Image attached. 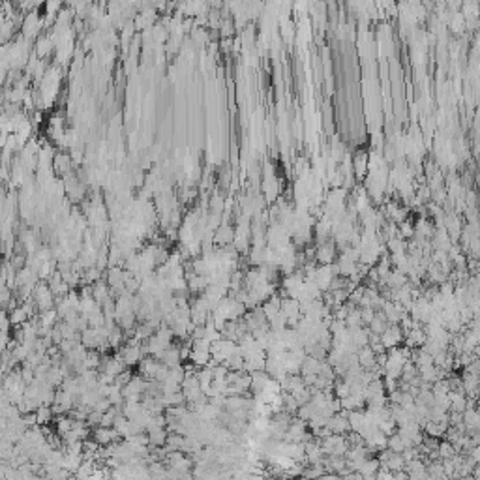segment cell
Listing matches in <instances>:
<instances>
[{
  "mask_svg": "<svg viewBox=\"0 0 480 480\" xmlns=\"http://www.w3.org/2000/svg\"><path fill=\"white\" fill-rule=\"evenodd\" d=\"M327 430L332 433V435H345L347 431H351L349 428V420H347V411H340L336 415H332L327 422Z\"/></svg>",
  "mask_w": 480,
  "mask_h": 480,
  "instance_id": "5",
  "label": "cell"
},
{
  "mask_svg": "<svg viewBox=\"0 0 480 480\" xmlns=\"http://www.w3.org/2000/svg\"><path fill=\"white\" fill-rule=\"evenodd\" d=\"M351 165H353V175L359 177V179H364L366 175H368V154H366V152L355 154V158H351Z\"/></svg>",
  "mask_w": 480,
  "mask_h": 480,
  "instance_id": "7",
  "label": "cell"
},
{
  "mask_svg": "<svg viewBox=\"0 0 480 480\" xmlns=\"http://www.w3.org/2000/svg\"><path fill=\"white\" fill-rule=\"evenodd\" d=\"M281 29H283V36H285L287 40H291V38H293V25H291V21L283 23V25H281Z\"/></svg>",
  "mask_w": 480,
  "mask_h": 480,
  "instance_id": "24",
  "label": "cell"
},
{
  "mask_svg": "<svg viewBox=\"0 0 480 480\" xmlns=\"http://www.w3.org/2000/svg\"><path fill=\"white\" fill-rule=\"evenodd\" d=\"M51 415H53V413H51V409H47V407H45V409H40V413H38V422H40V424L49 422V420H51Z\"/></svg>",
  "mask_w": 480,
  "mask_h": 480,
  "instance_id": "22",
  "label": "cell"
},
{
  "mask_svg": "<svg viewBox=\"0 0 480 480\" xmlns=\"http://www.w3.org/2000/svg\"><path fill=\"white\" fill-rule=\"evenodd\" d=\"M332 390H334V398H338V400H345L347 396H351V385L344 379H338L332 385Z\"/></svg>",
  "mask_w": 480,
  "mask_h": 480,
  "instance_id": "17",
  "label": "cell"
},
{
  "mask_svg": "<svg viewBox=\"0 0 480 480\" xmlns=\"http://www.w3.org/2000/svg\"><path fill=\"white\" fill-rule=\"evenodd\" d=\"M336 257H338V248H336V242H334L332 238H329V240H325V242H321V244H317L313 261H317L319 266L334 263Z\"/></svg>",
  "mask_w": 480,
  "mask_h": 480,
  "instance_id": "2",
  "label": "cell"
},
{
  "mask_svg": "<svg viewBox=\"0 0 480 480\" xmlns=\"http://www.w3.org/2000/svg\"><path fill=\"white\" fill-rule=\"evenodd\" d=\"M319 446L325 456H344L349 450V441H347V435H329L319 441Z\"/></svg>",
  "mask_w": 480,
  "mask_h": 480,
  "instance_id": "1",
  "label": "cell"
},
{
  "mask_svg": "<svg viewBox=\"0 0 480 480\" xmlns=\"http://www.w3.org/2000/svg\"><path fill=\"white\" fill-rule=\"evenodd\" d=\"M422 430L426 431L430 437L437 439V437H443L444 431L448 430V426H446V424H437V422H430V420H428V422L422 426Z\"/></svg>",
  "mask_w": 480,
  "mask_h": 480,
  "instance_id": "16",
  "label": "cell"
},
{
  "mask_svg": "<svg viewBox=\"0 0 480 480\" xmlns=\"http://www.w3.org/2000/svg\"><path fill=\"white\" fill-rule=\"evenodd\" d=\"M141 357H143L141 347H139L135 342H131L129 345H126L124 351H122V362H124V364H137V362L141 360Z\"/></svg>",
  "mask_w": 480,
  "mask_h": 480,
  "instance_id": "9",
  "label": "cell"
},
{
  "mask_svg": "<svg viewBox=\"0 0 480 480\" xmlns=\"http://www.w3.org/2000/svg\"><path fill=\"white\" fill-rule=\"evenodd\" d=\"M250 379H251L250 390L255 396H257V394H261V392L265 390L266 383L270 381V377L266 375V372H253V373H250Z\"/></svg>",
  "mask_w": 480,
  "mask_h": 480,
  "instance_id": "8",
  "label": "cell"
},
{
  "mask_svg": "<svg viewBox=\"0 0 480 480\" xmlns=\"http://www.w3.org/2000/svg\"><path fill=\"white\" fill-rule=\"evenodd\" d=\"M323 474H325V467L323 465H306L304 471H302V476L311 478V480H319Z\"/></svg>",
  "mask_w": 480,
  "mask_h": 480,
  "instance_id": "20",
  "label": "cell"
},
{
  "mask_svg": "<svg viewBox=\"0 0 480 480\" xmlns=\"http://www.w3.org/2000/svg\"><path fill=\"white\" fill-rule=\"evenodd\" d=\"M448 401H450L452 413H463V411L469 407L467 398L463 392H454V390H450V392H448Z\"/></svg>",
  "mask_w": 480,
  "mask_h": 480,
  "instance_id": "10",
  "label": "cell"
},
{
  "mask_svg": "<svg viewBox=\"0 0 480 480\" xmlns=\"http://www.w3.org/2000/svg\"><path fill=\"white\" fill-rule=\"evenodd\" d=\"M370 334H375V336H381L385 330H387V327H388V321H387V317L383 315V311H375V315H373V319L370 321Z\"/></svg>",
  "mask_w": 480,
  "mask_h": 480,
  "instance_id": "12",
  "label": "cell"
},
{
  "mask_svg": "<svg viewBox=\"0 0 480 480\" xmlns=\"http://www.w3.org/2000/svg\"><path fill=\"white\" fill-rule=\"evenodd\" d=\"M233 238H235V227L225 225V223L218 227V231H216V240H218L220 244H223V246L233 244Z\"/></svg>",
  "mask_w": 480,
  "mask_h": 480,
  "instance_id": "14",
  "label": "cell"
},
{
  "mask_svg": "<svg viewBox=\"0 0 480 480\" xmlns=\"http://www.w3.org/2000/svg\"><path fill=\"white\" fill-rule=\"evenodd\" d=\"M296 480H311V478H306V476H298Z\"/></svg>",
  "mask_w": 480,
  "mask_h": 480,
  "instance_id": "26",
  "label": "cell"
},
{
  "mask_svg": "<svg viewBox=\"0 0 480 480\" xmlns=\"http://www.w3.org/2000/svg\"><path fill=\"white\" fill-rule=\"evenodd\" d=\"M437 454H439V459H450L458 454V450H456L448 441H443V443H439L437 446Z\"/></svg>",
  "mask_w": 480,
  "mask_h": 480,
  "instance_id": "18",
  "label": "cell"
},
{
  "mask_svg": "<svg viewBox=\"0 0 480 480\" xmlns=\"http://www.w3.org/2000/svg\"><path fill=\"white\" fill-rule=\"evenodd\" d=\"M274 480H287L285 476H278V478H274Z\"/></svg>",
  "mask_w": 480,
  "mask_h": 480,
  "instance_id": "27",
  "label": "cell"
},
{
  "mask_svg": "<svg viewBox=\"0 0 480 480\" xmlns=\"http://www.w3.org/2000/svg\"><path fill=\"white\" fill-rule=\"evenodd\" d=\"M360 311V319H362V325H370V321L375 315V309L370 308V306H364V308H359Z\"/></svg>",
  "mask_w": 480,
  "mask_h": 480,
  "instance_id": "21",
  "label": "cell"
},
{
  "mask_svg": "<svg viewBox=\"0 0 480 480\" xmlns=\"http://www.w3.org/2000/svg\"><path fill=\"white\" fill-rule=\"evenodd\" d=\"M379 342L385 349H394L400 347V344L403 342V332H401L400 325H388L387 330L379 336Z\"/></svg>",
  "mask_w": 480,
  "mask_h": 480,
  "instance_id": "4",
  "label": "cell"
},
{
  "mask_svg": "<svg viewBox=\"0 0 480 480\" xmlns=\"http://www.w3.org/2000/svg\"><path fill=\"white\" fill-rule=\"evenodd\" d=\"M321 364H323V360H317V359H313V357H306L304 362H302L300 372L298 373H300L302 377H306V375H319Z\"/></svg>",
  "mask_w": 480,
  "mask_h": 480,
  "instance_id": "13",
  "label": "cell"
},
{
  "mask_svg": "<svg viewBox=\"0 0 480 480\" xmlns=\"http://www.w3.org/2000/svg\"><path fill=\"white\" fill-rule=\"evenodd\" d=\"M281 313L285 315L287 319V325L289 327H296V323L302 319V313H300V304H298V300H294V298H287V296H283L281 298Z\"/></svg>",
  "mask_w": 480,
  "mask_h": 480,
  "instance_id": "3",
  "label": "cell"
},
{
  "mask_svg": "<svg viewBox=\"0 0 480 480\" xmlns=\"http://www.w3.org/2000/svg\"><path fill=\"white\" fill-rule=\"evenodd\" d=\"M383 469H387V471H390V473H400V471H403V467H405V461H403V458H401V454H390V458L383 463Z\"/></svg>",
  "mask_w": 480,
  "mask_h": 480,
  "instance_id": "15",
  "label": "cell"
},
{
  "mask_svg": "<svg viewBox=\"0 0 480 480\" xmlns=\"http://www.w3.org/2000/svg\"><path fill=\"white\" fill-rule=\"evenodd\" d=\"M357 362H359V366L362 368V370H366V372H370V370H373L375 368V353L366 345V347H360L359 351H357Z\"/></svg>",
  "mask_w": 480,
  "mask_h": 480,
  "instance_id": "6",
  "label": "cell"
},
{
  "mask_svg": "<svg viewBox=\"0 0 480 480\" xmlns=\"http://www.w3.org/2000/svg\"><path fill=\"white\" fill-rule=\"evenodd\" d=\"M349 330V338L355 347H366L368 345V340H370V330L364 329V327H359V329H347Z\"/></svg>",
  "mask_w": 480,
  "mask_h": 480,
  "instance_id": "11",
  "label": "cell"
},
{
  "mask_svg": "<svg viewBox=\"0 0 480 480\" xmlns=\"http://www.w3.org/2000/svg\"><path fill=\"white\" fill-rule=\"evenodd\" d=\"M459 480H474V478H473V476H471V474H469V476H461V478H459Z\"/></svg>",
  "mask_w": 480,
  "mask_h": 480,
  "instance_id": "25",
  "label": "cell"
},
{
  "mask_svg": "<svg viewBox=\"0 0 480 480\" xmlns=\"http://www.w3.org/2000/svg\"><path fill=\"white\" fill-rule=\"evenodd\" d=\"M362 327V319H360V311L359 308H353L347 317H345V329H359Z\"/></svg>",
  "mask_w": 480,
  "mask_h": 480,
  "instance_id": "19",
  "label": "cell"
},
{
  "mask_svg": "<svg viewBox=\"0 0 480 480\" xmlns=\"http://www.w3.org/2000/svg\"><path fill=\"white\" fill-rule=\"evenodd\" d=\"M231 34H233V23H231V19H227V21H223L222 25V36L229 38Z\"/></svg>",
  "mask_w": 480,
  "mask_h": 480,
  "instance_id": "23",
  "label": "cell"
}]
</instances>
